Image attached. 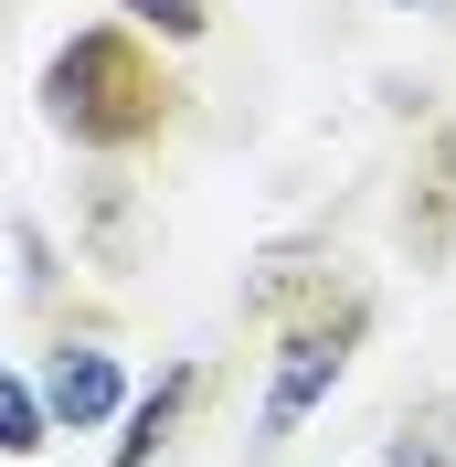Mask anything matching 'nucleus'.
<instances>
[{
	"label": "nucleus",
	"mask_w": 456,
	"mask_h": 467,
	"mask_svg": "<svg viewBox=\"0 0 456 467\" xmlns=\"http://www.w3.org/2000/svg\"><path fill=\"white\" fill-rule=\"evenodd\" d=\"M117 96H149L117 32H86V43H64V54H54V75H43V107H54L75 139H139L149 117H139V107H117Z\"/></svg>",
	"instance_id": "obj_1"
},
{
	"label": "nucleus",
	"mask_w": 456,
	"mask_h": 467,
	"mask_svg": "<svg viewBox=\"0 0 456 467\" xmlns=\"http://www.w3.org/2000/svg\"><path fill=\"white\" fill-rule=\"evenodd\" d=\"M350 329H361V319H340V329H297V340L276 350V382H265V404H255V436H265V446L297 436V425H308V404H329V382L350 372Z\"/></svg>",
	"instance_id": "obj_2"
},
{
	"label": "nucleus",
	"mask_w": 456,
	"mask_h": 467,
	"mask_svg": "<svg viewBox=\"0 0 456 467\" xmlns=\"http://www.w3.org/2000/svg\"><path fill=\"white\" fill-rule=\"evenodd\" d=\"M117 393H128V382H117L107 350H64L54 372H43V404H54V425H75V436H86V425H107Z\"/></svg>",
	"instance_id": "obj_3"
},
{
	"label": "nucleus",
	"mask_w": 456,
	"mask_h": 467,
	"mask_svg": "<svg viewBox=\"0 0 456 467\" xmlns=\"http://www.w3.org/2000/svg\"><path fill=\"white\" fill-rule=\"evenodd\" d=\"M192 361H171V372H160V382H149V393H139V404H128V436H117V457L107 467H149V457H160V446H171V425H181V404H192Z\"/></svg>",
	"instance_id": "obj_4"
},
{
	"label": "nucleus",
	"mask_w": 456,
	"mask_h": 467,
	"mask_svg": "<svg viewBox=\"0 0 456 467\" xmlns=\"http://www.w3.org/2000/svg\"><path fill=\"white\" fill-rule=\"evenodd\" d=\"M43 436H54V404H43L22 372H0V446H11V457H32Z\"/></svg>",
	"instance_id": "obj_5"
},
{
	"label": "nucleus",
	"mask_w": 456,
	"mask_h": 467,
	"mask_svg": "<svg viewBox=\"0 0 456 467\" xmlns=\"http://www.w3.org/2000/svg\"><path fill=\"white\" fill-rule=\"evenodd\" d=\"M117 11H128L139 32H171V43H192V32H202V0H117Z\"/></svg>",
	"instance_id": "obj_6"
},
{
	"label": "nucleus",
	"mask_w": 456,
	"mask_h": 467,
	"mask_svg": "<svg viewBox=\"0 0 456 467\" xmlns=\"http://www.w3.org/2000/svg\"><path fill=\"white\" fill-rule=\"evenodd\" d=\"M382 467H456V436L446 425H425V436H393V457Z\"/></svg>",
	"instance_id": "obj_7"
},
{
	"label": "nucleus",
	"mask_w": 456,
	"mask_h": 467,
	"mask_svg": "<svg viewBox=\"0 0 456 467\" xmlns=\"http://www.w3.org/2000/svg\"><path fill=\"white\" fill-rule=\"evenodd\" d=\"M393 11H435V0H393Z\"/></svg>",
	"instance_id": "obj_8"
}]
</instances>
